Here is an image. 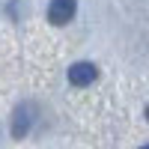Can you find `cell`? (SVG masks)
Instances as JSON below:
<instances>
[{"label": "cell", "instance_id": "6da1fadb", "mask_svg": "<svg viewBox=\"0 0 149 149\" xmlns=\"http://www.w3.org/2000/svg\"><path fill=\"white\" fill-rule=\"evenodd\" d=\"M74 12H78V0H51V6H48V21L57 24V27H63L74 18Z\"/></svg>", "mask_w": 149, "mask_h": 149}, {"label": "cell", "instance_id": "7a4b0ae2", "mask_svg": "<svg viewBox=\"0 0 149 149\" xmlns=\"http://www.w3.org/2000/svg\"><path fill=\"white\" fill-rule=\"evenodd\" d=\"M95 78H98V69H95L93 63H86V60L69 66V84H72V86H90Z\"/></svg>", "mask_w": 149, "mask_h": 149}, {"label": "cell", "instance_id": "3957f363", "mask_svg": "<svg viewBox=\"0 0 149 149\" xmlns=\"http://www.w3.org/2000/svg\"><path fill=\"white\" fill-rule=\"evenodd\" d=\"M30 122H33L30 107H18L15 113H12V137H15V140H21L24 134L30 131Z\"/></svg>", "mask_w": 149, "mask_h": 149}, {"label": "cell", "instance_id": "277c9868", "mask_svg": "<svg viewBox=\"0 0 149 149\" xmlns=\"http://www.w3.org/2000/svg\"><path fill=\"white\" fill-rule=\"evenodd\" d=\"M146 119H149V107H146Z\"/></svg>", "mask_w": 149, "mask_h": 149}]
</instances>
